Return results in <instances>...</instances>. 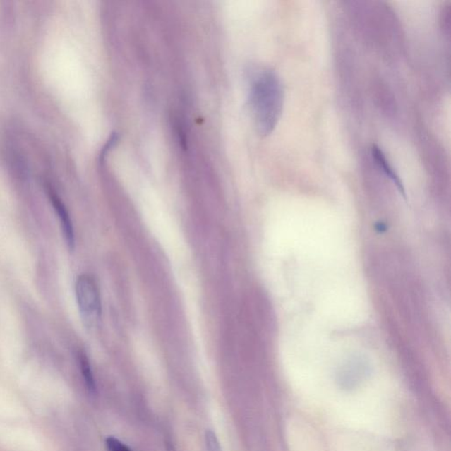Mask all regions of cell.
I'll return each instance as SVG.
<instances>
[{
	"instance_id": "cell-1",
	"label": "cell",
	"mask_w": 451,
	"mask_h": 451,
	"mask_svg": "<svg viewBox=\"0 0 451 451\" xmlns=\"http://www.w3.org/2000/svg\"><path fill=\"white\" fill-rule=\"evenodd\" d=\"M248 100L258 133L267 136L275 129L283 111L284 90L279 76L270 69L252 73Z\"/></svg>"
},
{
	"instance_id": "cell-2",
	"label": "cell",
	"mask_w": 451,
	"mask_h": 451,
	"mask_svg": "<svg viewBox=\"0 0 451 451\" xmlns=\"http://www.w3.org/2000/svg\"><path fill=\"white\" fill-rule=\"evenodd\" d=\"M76 294L81 318L88 327H93L100 321L102 315L100 290L93 277L90 275L78 277Z\"/></svg>"
},
{
	"instance_id": "cell-3",
	"label": "cell",
	"mask_w": 451,
	"mask_h": 451,
	"mask_svg": "<svg viewBox=\"0 0 451 451\" xmlns=\"http://www.w3.org/2000/svg\"><path fill=\"white\" fill-rule=\"evenodd\" d=\"M51 200L54 208L56 215H58L60 224H61L64 236L70 250H73L76 246V234H74V229L72 219L70 217L68 211H67L65 205L59 200L55 193H51Z\"/></svg>"
},
{
	"instance_id": "cell-4",
	"label": "cell",
	"mask_w": 451,
	"mask_h": 451,
	"mask_svg": "<svg viewBox=\"0 0 451 451\" xmlns=\"http://www.w3.org/2000/svg\"><path fill=\"white\" fill-rule=\"evenodd\" d=\"M371 151L373 159L375 160L376 165L383 170V172L385 173L389 179L393 181L394 184H396L400 191L404 193L403 186L402 184H401L399 177L397 176L396 172H394L392 166L390 164V162L388 160H387L385 155L383 154L382 149L380 148L378 145H373Z\"/></svg>"
},
{
	"instance_id": "cell-5",
	"label": "cell",
	"mask_w": 451,
	"mask_h": 451,
	"mask_svg": "<svg viewBox=\"0 0 451 451\" xmlns=\"http://www.w3.org/2000/svg\"><path fill=\"white\" fill-rule=\"evenodd\" d=\"M81 373H83L85 383L90 392L92 394L97 392V385H95L93 371H92L90 360L86 354L80 353L79 355Z\"/></svg>"
},
{
	"instance_id": "cell-6",
	"label": "cell",
	"mask_w": 451,
	"mask_h": 451,
	"mask_svg": "<svg viewBox=\"0 0 451 451\" xmlns=\"http://www.w3.org/2000/svg\"><path fill=\"white\" fill-rule=\"evenodd\" d=\"M106 446H107L108 451H131L129 447L112 436L106 439Z\"/></svg>"
},
{
	"instance_id": "cell-7",
	"label": "cell",
	"mask_w": 451,
	"mask_h": 451,
	"mask_svg": "<svg viewBox=\"0 0 451 451\" xmlns=\"http://www.w3.org/2000/svg\"><path fill=\"white\" fill-rule=\"evenodd\" d=\"M205 442H207L208 451H222L218 439L212 431H208L205 433Z\"/></svg>"
}]
</instances>
